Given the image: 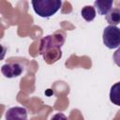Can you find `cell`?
Instances as JSON below:
<instances>
[{"instance_id": "obj_1", "label": "cell", "mask_w": 120, "mask_h": 120, "mask_svg": "<svg viewBox=\"0 0 120 120\" xmlns=\"http://www.w3.org/2000/svg\"><path fill=\"white\" fill-rule=\"evenodd\" d=\"M65 41L63 34H54L42 38L40 43V53L48 64L54 63L62 56L61 47Z\"/></svg>"}, {"instance_id": "obj_2", "label": "cell", "mask_w": 120, "mask_h": 120, "mask_svg": "<svg viewBox=\"0 0 120 120\" xmlns=\"http://www.w3.org/2000/svg\"><path fill=\"white\" fill-rule=\"evenodd\" d=\"M34 11L42 18H49L55 14L62 6L61 0H33Z\"/></svg>"}, {"instance_id": "obj_3", "label": "cell", "mask_w": 120, "mask_h": 120, "mask_svg": "<svg viewBox=\"0 0 120 120\" xmlns=\"http://www.w3.org/2000/svg\"><path fill=\"white\" fill-rule=\"evenodd\" d=\"M104 45L109 49L120 47V28L114 25H108L104 28L102 34Z\"/></svg>"}, {"instance_id": "obj_4", "label": "cell", "mask_w": 120, "mask_h": 120, "mask_svg": "<svg viewBox=\"0 0 120 120\" xmlns=\"http://www.w3.org/2000/svg\"><path fill=\"white\" fill-rule=\"evenodd\" d=\"M1 72L6 78H15L23 72V67L19 63H8L2 66Z\"/></svg>"}, {"instance_id": "obj_5", "label": "cell", "mask_w": 120, "mask_h": 120, "mask_svg": "<svg viewBox=\"0 0 120 120\" xmlns=\"http://www.w3.org/2000/svg\"><path fill=\"white\" fill-rule=\"evenodd\" d=\"M6 120H27V110L23 107H12L6 112Z\"/></svg>"}, {"instance_id": "obj_6", "label": "cell", "mask_w": 120, "mask_h": 120, "mask_svg": "<svg viewBox=\"0 0 120 120\" xmlns=\"http://www.w3.org/2000/svg\"><path fill=\"white\" fill-rule=\"evenodd\" d=\"M112 0H96L94 2V8L99 15H107L112 10Z\"/></svg>"}, {"instance_id": "obj_7", "label": "cell", "mask_w": 120, "mask_h": 120, "mask_svg": "<svg viewBox=\"0 0 120 120\" xmlns=\"http://www.w3.org/2000/svg\"><path fill=\"white\" fill-rule=\"evenodd\" d=\"M110 100L114 105L120 106V82L112 84L110 90Z\"/></svg>"}, {"instance_id": "obj_8", "label": "cell", "mask_w": 120, "mask_h": 120, "mask_svg": "<svg viewBox=\"0 0 120 120\" xmlns=\"http://www.w3.org/2000/svg\"><path fill=\"white\" fill-rule=\"evenodd\" d=\"M106 21L110 25L116 26L118 23H120V10L118 8H112L107 15H106Z\"/></svg>"}, {"instance_id": "obj_9", "label": "cell", "mask_w": 120, "mask_h": 120, "mask_svg": "<svg viewBox=\"0 0 120 120\" xmlns=\"http://www.w3.org/2000/svg\"><path fill=\"white\" fill-rule=\"evenodd\" d=\"M81 14L86 22H92L96 18V9L92 6H85L82 8Z\"/></svg>"}, {"instance_id": "obj_10", "label": "cell", "mask_w": 120, "mask_h": 120, "mask_svg": "<svg viewBox=\"0 0 120 120\" xmlns=\"http://www.w3.org/2000/svg\"><path fill=\"white\" fill-rule=\"evenodd\" d=\"M112 58H113L114 63H115L118 67H120V47L114 52V53H113V55H112Z\"/></svg>"}, {"instance_id": "obj_11", "label": "cell", "mask_w": 120, "mask_h": 120, "mask_svg": "<svg viewBox=\"0 0 120 120\" xmlns=\"http://www.w3.org/2000/svg\"><path fill=\"white\" fill-rule=\"evenodd\" d=\"M51 120H68V117H67L64 113L58 112V113H55V114L52 117Z\"/></svg>"}]
</instances>
